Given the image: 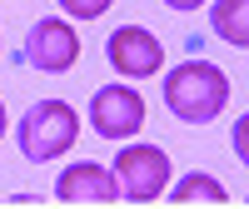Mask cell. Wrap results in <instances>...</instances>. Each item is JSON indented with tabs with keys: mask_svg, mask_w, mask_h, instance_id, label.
Masks as SVG:
<instances>
[{
	"mask_svg": "<svg viewBox=\"0 0 249 209\" xmlns=\"http://www.w3.org/2000/svg\"><path fill=\"white\" fill-rule=\"evenodd\" d=\"M5 124H10V120H5V104H0V135H5Z\"/></svg>",
	"mask_w": 249,
	"mask_h": 209,
	"instance_id": "4fadbf2b",
	"label": "cell"
},
{
	"mask_svg": "<svg viewBox=\"0 0 249 209\" xmlns=\"http://www.w3.org/2000/svg\"><path fill=\"white\" fill-rule=\"evenodd\" d=\"M164 104L184 124H210L230 104V75L210 60H184L164 75Z\"/></svg>",
	"mask_w": 249,
	"mask_h": 209,
	"instance_id": "6da1fadb",
	"label": "cell"
},
{
	"mask_svg": "<svg viewBox=\"0 0 249 209\" xmlns=\"http://www.w3.org/2000/svg\"><path fill=\"white\" fill-rule=\"evenodd\" d=\"M25 60L40 75H65L80 60V35L70 30V20H60V15L35 20L30 35H25Z\"/></svg>",
	"mask_w": 249,
	"mask_h": 209,
	"instance_id": "277c9868",
	"label": "cell"
},
{
	"mask_svg": "<svg viewBox=\"0 0 249 209\" xmlns=\"http://www.w3.org/2000/svg\"><path fill=\"white\" fill-rule=\"evenodd\" d=\"M55 5L65 10V15H75V20H100L115 0H55Z\"/></svg>",
	"mask_w": 249,
	"mask_h": 209,
	"instance_id": "30bf717a",
	"label": "cell"
},
{
	"mask_svg": "<svg viewBox=\"0 0 249 209\" xmlns=\"http://www.w3.org/2000/svg\"><path fill=\"white\" fill-rule=\"evenodd\" d=\"M90 124L105 139H130L144 130V100L135 85H105L90 100Z\"/></svg>",
	"mask_w": 249,
	"mask_h": 209,
	"instance_id": "5b68a950",
	"label": "cell"
},
{
	"mask_svg": "<svg viewBox=\"0 0 249 209\" xmlns=\"http://www.w3.org/2000/svg\"><path fill=\"white\" fill-rule=\"evenodd\" d=\"M164 5H170V10H199L204 0H164Z\"/></svg>",
	"mask_w": 249,
	"mask_h": 209,
	"instance_id": "7c38bea8",
	"label": "cell"
},
{
	"mask_svg": "<svg viewBox=\"0 0 249 209\" xmlns=\"http://www.w3.org/2000/svg\"><path fill=\"white\" fill-rule=\"evenodd\" d=\"M170 199H175V204H195V199H204V204H224L230 194H224V184H219L214 174H184L175 190H170Z\"/></svg>",
	"mask_w": 249,
	"mask_h": 209,
	"instance_id": "9c48e42d",
	"label": "cell"
},
{
	"mask_svg": "<svg viewBox=\"0 0 249 209\" xmlns=\"http://www.w3.org/2000/svg\"><path fill=\"white\" fill-rule=\"evenodd\" d=\"M115 184L124 204H150L170 190V155L160 144H124L115 159Z\"/></svg>",
	"mask_w": 249,
	"mask_h": 209,
	"instance_id": "3957f363",
	"label": "cell"
},
{
	"mask_svg": "<svg viewBox=\"0 0 249 209\" xmlns=\"http://www.w3.org/2000/svg\"><path fill=\"white\" fill-rule=\"evenodd\" d=\"M230 139H234V155H239V164H249V110L234 120V135H230Z\"/></svg>",
	"mask_w": 249,
	"mask_h": 209,
	"instance_id": "8fae6325",
	"label": "cell"
},
{
	"mask_svg": "<svg viewBox=\"0 0 249 209\" xmlns=\"http://www.w3.org/2000/svg\"><path fill=\"white\" fill-rule=\"evenodd\" d=\"M105 60L115 65V75H124V80H150L164 65V45L144 25H120L105 40Z\"/></svg>",
	"mask_w": 249,
	"mask_h": 209,
	"instance_id": "8992f818",
	"label": "cell"
},
{
	"mask_svg": "<svg viewBox=\"0 0 249 209\" xmlns=\"http://www.w3.org/2000/svg\"><path fill=\"white\" fill-rule=\"evenodd\" d=\"M15 139H20V155L30 164H50L60 155H70V144L80 139V115L65 100H40V104H30L20 115Z\"/></svg>",
	"mask_w": 249,
	"mask_h": 209,
	"instance_id": "7a4b0ae2",
	"label": "cell"
},
{
	"mask_svg": "<svg viewBox=\"0 0 249 209\" xmlns=\"http://www.w3.org/2000/svg\"><path fill=\"white\" fill-rule=\"evenodd\" d=\"M210 25L224 45L249 50V0H214L210 5Z\"/></svg>",
	"mask_w": 249,
	"mask_h": 209,
	"instance_id": "ba28073f",
	"label": "cell"
},
{
	"mask_svg": "<svg viewBox=\"0 0 249 209\" xmlns=\"http://www.w3.org/2000/svg\"><path fill=\"white\" fill-rule=\"evenodd\" d=\"M55 199L65 204H115L120 199V184H115V170H105V164H65L55 179Z\"/></svg>",
	"mask_w": 249,
	"mask_h": 209,
	"instance_id": "52a82bcc",
	"label": "cell"
}]
</instances>
